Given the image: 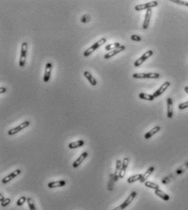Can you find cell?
I'll use <instances>...</instances> for the list:
<instances>
[{"mask_svg": "<svg viewBox=\"0 0 188 210\" xmlns=\"http://www.w3.org/2000/svg\"><path fill=\"white\" fill-rule=\"evenodd\" d=\"M106 43V39L105 38H101L100 40H98L97 42L94 43L93 45H92L91 47L89 48H88L87 50L83 52V56H85V57H88V56H89L92 53H93L96 50H97L98 48L101 47L102 45H104L105 43Z\"/></svg>", "mask_w": 188, "mask_h": 210, "instance_id": "obj_1", "label": "cell"}, {"mask_svg": "<svg viewBox=\"0 0 188 210\" xmlns=\"http://www.w3.org/2000/svg\"><path fill=\"white\" fill-rule=\"evenodd\" d=\"M27 51H28V44L26 42H23L21 44V56H20L19 65L21 68H23L25 64L26 61V56H27Z\"/></svg>", "mask_w": 188, "mask_h": 210, "instance_id": "obj_2", "label": "cell"}, {"mask_svg": "<svg viewBox=\"0 0 188 210\" xmlns=\"http://www.w3.org/2000/svg\"><path fill=\"white\" fill-rule=\"evenodd\" d=\"M159 76L160 75L158 72H141V73L133 74V77L137 78V79H145V78L156 79V78H159Z\"/></svg>", "mask_w": 188, "mask_h": 210, "instance_id": "obj_3", "label": "cell"}, {"mask_svg": "<svg viewBox=\"0 0 188 210\" xmlns=\"http://www.w3.org/2000/svg\"><path fill=\"white\" fill-rule=\"evenodd\" d=\"M136 196H137V192L136 191H133L132 193H131L129 196L126 199L125 201H124L122 204H121L120 205L118 206V207H116L114 209L112 210H124L126 208L128 207V206L130 205L131 203H132V201H133V199L135 198Z\"/></svg>", "mask_w": 188, "mask_h": 210, "instance_id": "obj_4", "label": "cell"}, {"mask_svg": "<svg viewBox=\"0 0 188 210\" xmlns=\"http://www.w3.org/2000/svg\"><path fill=\"white\" fill-rule=\"evenodd\" d=\"M29 121H23L22 123L19 125H17V126H16L15 128H12V129H11L10 130H8V135H14V134H17V133H19L20 131H21V130H23L25 128H27L28 126L29 125Z\"/></svg>", "mask_w": 188, "mask_h": 210, "instance_id": "obj_5", "label": "cell"}, {"mask_svg": "<svg viewBox=\"0 0 188 210\" xmlns=\"http://www.w3.org/2000/svg\"><path fill=\"white\" fill-rule=\"evenodd\" d=\"M158 4H159V3L157 1H151V2H149V3H146L137 5V6H135V10L136 11H142V10L145 9H151L152 7L158 6Z\"/></svg>", "mask_w": 188, "mask_h": 210, "instance_id": "obj_6", "label": "cell"}, {"mask_svg": "<svg viewBox=\"0 0 188 210\" xmlns=\"http://www.w3.org/2000/svg\"><path fill=\"white\" fill-rule=\"evenodd\" d=\"M153 53H154L153 51H151V50H149L146 52H145L140 58H138L135 62H134V66L135 67H139L141 64H142L147 59H149L153 55Z\"/></svg>", "mask_w": 188, "mask_h": 210, "instance_id": "obj_7", "label": "cell"}, {"mask_svg": "<svg viewBox=\"0 0 188 210\" xmlns=\"http://www.w3.org/2000/svg\"><path fill=\"white\" fill-rule=\"evenodd\" d=\"M21 173V169H16V170H14L13 172H12L11 173H9L8 176L4 177L2 179V183H3V184H6V183L12 181L13 178H15L16 177H17L18 175H20Z\"/></svg>", "mask_w": 188, "mask_h": 210, "instance_id": "obj_8", "label": "cell"}, {"mask_svg": "<svg viewBox=\"0 0 188 210\" xmlns=\"http://www.w3.org/2000/svg\"><path fill=\"white\" fill-rule=\"evenodd\" d=\"M169 86H170V82H169V81H165L164 83H163V84L160 86V87H159V89L153 94V96H154L155 98L160 96L162 94H164V91L168 89V87H169Z\"/></svg>", "mask_w": 188, "mask_h": 210, "instance_id": "obj_9", "label": "cell"}, {"mask_svg": "<svg viewBox=\"0 0 188 210\" xmlns=\"http://www.w3.org/2000/svg\"><path fill=\"white\" fill-rule=\"evenodd\" d=\"M52 69H53V64L52 63H47L46 66H45V71H44V82H48L50 79L51 77V72H52Z\"/></svg>", "mask_w": 188, "mask_h": 210, "instance_id": "obj_10", "label": "cell"}, {"mask_svg": "<svg viewBox=\"0 0 188 210\" xmlns=\"http://www.w3.org/2000/svg\"><path fill=\"white\" fill-rule=\"evenodd\" d=\"M125 48H126L125 46L121 45L120 47L116 48V49L113 50V51H110V52L106 53V55L104 56V58H105L106 60H107V59H110V58H111L112 56H116V55H117V54L122 52L123 51H124V50H125Z\"/></svg>", "mask_w": 188, "mask_h": 210, "instance_id": "obj_11", "label": "cell"}, {"mask_svg": "<svg viewBox=\"0 0 188 210\" xmlns=\"http://www.w3.org/2000/svg\"><path fill=\"white\" fill-rule=\"evenodd\" d=\"M174 104H173V100L171 98L167 99V116L169 119L173 117L174 115Z\"/></svg>", "mask_w": 188, "mask_h": 210, "instance_id": "obj_12", "label": "cell"}, {"mask_svg": "<svg viewBox=\"0 0 188 210\" xmlns=\"http://www.w3.org/2000/svg\"><path fill=\"white\" fill-rule=\"evenodd\" d=\"M88 155V153L87 152H83L79 157L76 159V161H75V162L73 163V167L74 168H77L79 167L81 164L83 163V161H84V160L87 158Z\"/></svg>", "mask_w": 188, "mask_h": 210, "instance_id": "obj_13", "label": "cell"}, {"mask_svg": "<svg viewBox=\"0 0 188 210\" xmlns=\"http://www.w3.org/2000/svg\"><path fill=\"white\" fill-rule=\"evenodd\" d=\"M151 14H152V10H146V15H145L144 22H143V25H142V28L144 29H146L148 28V26H149L150 20V18H151Z\"/></svg>", "mask_w": 188, "mask_h": 210, "instance_id": "obj_14", "label": "cell"}, {"mask_svg": "<svg viewBox=\"0 0 188 210\" xmlns=\"http://www.w3.org/2000/svg\"><path fill=\"white\" fill-rule=\"evenodd\" d=\"M129 158H124L123 162H122V167H121L120 173V178H123L124 177V175H125V172L126 170H127L128 165H129Z\"/></svg>", "mask_w": 188, "mask_h": 210, "instance_id": "obj_15", "label": "cell"}, {"mask_svg": "<svg viewBox=\"0 0 188 210\" xmlns=\"http://www.w3.org/2000/svg\"><path fill=\"white\" fill-rule=\"evenodd\" d=\"M66 185V181L65 180H60V181L51 182L48 184L49 188H57V187H62Z\"/></svg>", "mask_w": 188, "mask_h": 210, "instance_id": "obj_16", "label": "cell"}, {"mask_svg": "<svg viewBox=\"0 0 188 210\" xmlns=\"http://www.w3.org/2000/svg\"><path fill=\"white\" fill-rule=\"evenodd\" d=\"M121 167H122V161L120 160H118L116 161V171H115V174H114V181H117L120 178V173L121 171Z\"/></svg>", "mask_w": 188, "mask_h": 210, "instance_id": "obj_17", "label": "cell"}, {"mask_svg": "<svg viewBox=\"0 0 188 210\" xmlns=\"http://www.w3.org/2000/svg\"><path fill=\"white\" fill-rule=\"evenodd\" d=\"M159 130H160V126H159V125L155 126L153 129H151L150 131H148L147 133H146V134L144 135L145 139H150V138H151L152 136H154L156 133H158Z\"/></svg>", "mask_w": 188, "mask_h": 210, "instance_id": "obj_18", "label": "cell"}, {"mask_svg": "<svg viewBox=\"0 0 188 210\" xmlns=\"http://www.w3.org/2000/svg\"><path fill=\"white\" fill-rule=\"evenodd\" d=\"M155 194L157 196H159V198H161L163 201H169V199H170V197L168 194H166L164 191H161L160 189H157V190H155Z\"/></svg>", "mask_w": 188, "mask_h": 210, "instance_id": "obj_19", "label": "cell"}, {"mask_svg": "<svg viewBox=\"0 0 188 210\" xmlns=\"http://www.w3.org/2000/svg\"><path fill=\"white\" fill-rule=\"evenodd\" d=\"M154 170H155V167L154 166H150V167L146 170V172H145L144 174H142V178H141V180L140 182H142V183H145V182H146V180L148 178L150 177V175L152 173L154 172Z\"/></svg>", "mask_w": 188, "mask_h": 210, "instance_id": "obj_20", "label": "cell"}, {"mask_svg": "<svg viewBox=\"0 0 188 210\" xmlns=\"http://www.w3.org/2000/svg\"><path fill=\"white\" fill-rule=\"evenodd\" d=\"M83 76L85 77L86 78H87V80L89 82H90V84L92 85V86H96V79L92 77V75L89 72H88V71H85V72H83Z\"/></svg>", "mask_w": 188, "mask_h": 210, "instance_id": "obj_21", "label": "cell"}, {"mask_svg": "<svg viewBox=\"0 0 188 210\" xmlns=\"http://www.w3.org/2000/svg\"><path fill=\"white\" fill-rule=\"evenodd\" d=\"M84 145V141L83 140H78V141H75V142H72L69 144V148L70 149H75V148H80Z\"/></svg>", "mask_w": 188, "mask_h": 210, "instance_id": "obj_22", "label": "cell"}, {"mask_svg": "<svg viewBox=\"0 0 188 210\" xmlns=\"http://www.w3.org/2000/svg\"><path fill=\"white\" fill-rule=\"evenodd\" d=\"M139 98L142 100H148V101H153L154 100L155 97L153 95H150V94H146V93H143L142 92L139 94Z\"/></svg>", "mask_w": 188, "mask_h": 210, "instance_id": "obj_23", "label": "cell"}, {"mask_svg": "<svg viewBox=\"0 0 188 210\" xmlns=\"http://www.w3.org/2000/svg\"><path fill=\"white\" fill-rule=\"evenodd\" d=\"M142 177V174H141V173L135 174V175H133V176L129 177L127 181H128L129 183H133V182H135L137 181H140Z\"/></svg>", "mask_w": 188, "mask_h": 210, "instance_id": "obj_24", "label": "cell"}, {"mask_svg": "<svg viewBox=\"0 0 188 210\" xmlns=\"http://www.w3.org/2000/svg\"><path fill=\"white\" fill-rule=\"evenodd\" d=\"M121 45L120 44V43H111V44H109V45H107L106 47H105V50L107 51H113V50H115L116 48L120 47Z\"/></svg>", "mask_w": 188, "mask_h": 210, "instance_id": "obj_25", "label": "cell"}, {"mask_svg": "<svg viewBox=\"0 0 188 210\" xmlns=\"http://www.w3.org/2000/svg\"><path fill=\"white\" fill-rule=\"evenodd\" d=\"M145 186L148 188H150V189H153V190H157V189H159V186L158 184L155 183V182H152L150 181H146L145 182Z\"/></svg>", "mask_w": 188, "mask_h": 210, "instance_id": "obj_26", "label": "cell"}, {"mask_svg": "<svg viewBox=\"0 0 188 210\" xmlns=\"http://www.w3.org/2000/svg\"><path fill=\"white\" fill-rule=\"evenodd\" d=\"M27 204L29 206V210H37L35 208L34 201L32 200V198H27Z\"/></svg>", "mask_w": 188, "mask_h": 210, "instance_id": "obj_27", "label": "cell"}, {"mask_svg": "<svg viewBox=\"0 0 188 210\" xmlns=\"http://www.w3.org/2000/svg\"><path fill=\"white\" fill-rule=\"evenodd\" d=\"M25 201H27V198L25 197V196H21V198L18 199V201H16V205L17 206H21L23 204H24Z\"/></svg>", "mask_w": 188, "mask_h": 210, "instance_id": "obj_28", "label": "cell"}, {"mask_svg": "<svg viewBox=\"0 0 188 210\" xmlns=\"http://www.w3.org/2000/svg\"><path fill=\"white\" fill-rule=\"evenodd\" d=\"M173 3H175L179 5H183V6H186V7H188V2L187 1H181V0H174L172 1Z\"/></svg>", "mask_w": 188, "mask_h": 210, "instance_id": "obj_29", "label": "cell"}, {"mask_svg": "<svg viewBox=\"0 0 188 210\" xmlns=\"http://www.w3.org/2000/svg\"><path fill=\"white\" fill-rule=\"evenodd\" d=\"M10 202H11V200H10L9 198H5L4 200L1 201V205L3 206V207H5V206H7L8 205H9Z\"/></svg>", "mask_w": 188, "mask_h": 210, "instance_id": "obj_30", "label": "cell"}, {"mask_svg": "<svg viewBox=\"0 0 188 210\" xmlns=\"http://www.w3.org/2000/svg\"><path fill=\"white\" fill-rule=\"evenodd\" d=\"M188 108V101L184 102L183 104H180L178 105V108L180 110L186 109V108Z\"/></svg>", "mask_w": 188, "mask_h": 210, "instance_id": "obj_31", "label": "cell"}, {"mask_svg": "<svg viewBox=\"0 0 188 210\" xmlns=\"http://www.w3.org/2000/svg\"><path fill=\"white\" fill-rule=\"evenodd\" d=\"M131 39H132L133 41H134V42H140V41H142V38H141L140 36L136 35V34L132 35V36H131Z\"/></svg>", "mask_w": 188, "mask_h": 210, "instance_id": "obj_32", "label": "cell"}, {"mask_svg": "<svg viewBox=\"0 0 188 210\" xmlns=\"http://www.w3.org/2000/svg\"><path fill=\"white\" fill-rule=\"evenodd\" d=\"M89 20H90V16L88 15H83V16L82 19H81V21L83 23H88Z\"/></svg>", "mask_w": 188, "mask_h": 210, "instance_id": "obj_33", "label": "cell"}, {"mask_svg": "<svg viewBox=\"0 0 188 210\" xmlns=\"http://www.w3.org/2000/svg\"><path fill=\"white\" fill-rule=\"evenodd\" d=\"M173 177H174L173 175H169V176H168L167 177L164 178V179L162 180V182H163L164 184H166V183H168V182H169L171 181L172 179H174Z\"/></svg>", "mask_w": 188, "mask_h": 210, "instance_id": "obj_34", "label": "cell"}, {"mask_svg": "<svg viewBox=\"0 0 188 210\" xmlns=\"http://www.w3.org/2000/svg\"><path fill=\"white\" fill-rule=\"evenodd\" d=\"M6 91H7V88H5V87L0 88V94H4Z\"/></svg>", "mask_w": 188, "mask_h": 210, "instance_id": "obj_35", "label": "cell"}, {"mask_svg": "<svg viewBox=\"0 0 188 210\" xmlns=\"http://www.w3.org/2000/svg\"><path fill=\"white\" fill-rule=\"evenodd\" d=\"M184 91H186V93H187V94H188V86L184 87Z\"/></svg>", "mask_w": 188, "mask_h": 210, "instance_id": "obj_36", "label": "cell"}, {"mask_svg": "<svg viewBox=\"0 0 188 210\" xmlns=\"http://www.w3.org/2000/svg\"><path fill=\"white\" fill-rule=\"evenodd\" d=\"M0 198H1V201H3V200H4L5 199L4 197L3 196V195H1V196H0Z\"/></svg>", "mask_w": 188, "mask_h": 210, "instance_id": "obj_37", "label": "cell"}]
</instances>
